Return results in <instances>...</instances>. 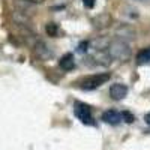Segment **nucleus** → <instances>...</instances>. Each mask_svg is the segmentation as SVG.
I'll list each match as a JSON object with an SVG mask.
<instances>
[{
  "instance_id": "f257e3e1",
  "label": "nucleus",
  "mask_w": 150,
  "mask_h": 150,
  "mask_svg": "<svg viewBox=\"0 0 150 150\" xmlns=\"http://www.w3.org/2000/svg\"><path fill=\"white\" fill-rule=\"evenodd\" d=\"M108 56L114 60H120V62H125L128 60L132 54L131 51V47L125 42V41H120V39H116V41H111L110 45H108Z\"/></svg>"
},
{
  "instance_id": "f03ea898",
  "label": "nucleus",
  "mask_w": 150,
  "mask_h": 150,
  "mask_svg": "<svg viewBox=\"0 0 150 150\" xmlns=\"http://www.w3.org/2000/svg\"><path fill=\"white\" fill-rule=\"evenodd\" d=\"M110 80V74L108 72H99L95 75H90V77L84 78L80 83V87L83 90H95L98 87H101L102 84H105Z\"/></svg>"
},
{
  "instance_id": "7ed1b4c3",
  "label": "nucleus",
  "mask_w": 150,
  "mask_h": 150,
  "mask_svg": "<svg viewBox=\"0 0 150 150\" xmlns=\"http://www.w3.org/2000/svg\"><path fill=\"white\" fill-rule=\"evenodd\" d=\"M74 114L78 117V120L84 125H95V120H93V116H92V111L90 108L87 107L86 104L83 102H75L74 104Z\"/></svg>"
},
{
  "instance_id": "20e7f679",
  "label": "nucleus",
  "mask_w": 150,
  "mask_h": 150,
  "mask_svg": "<svg viewBox=\"0 0 150 150\" xmlns=\"http://www.w3.org/2000/svg\"><path fill=\"white\" fill-rule=\"evenodd\" d=\"M128 95V87L122 84V83H116L111 86L110 89V96L114 99V101H120V99H123L125 96Z\"/></svg>"
},
{
  "instance_id": "39448f33",
  "label": "nucleus",
  "mask_w": 150,
  "mask_h": 150,
  "mask_svg": "<svg viewBox=\"0 0 150 150\" xmlns=\"http://www.w3.org/2000/svg\"><path fill=\"white\" fill-rule=\"evenodd\" d=\"M122 112L119 111H114V110H108L102 114V120L108 125H119L122 122Z\"/></svg>"
},
{
  "instance_id": "423d86ee",
  "label": "nucleus",
  "mask_w": 150,
  "mask_h": 150,
  "mask_svg": "<svg viewBox=\"0 0 150 150\" xmlns=\"http://www.w3.org/2000/svg\"><path fill=\"white\" fill-rule=\"evenodd\" d=\"M59 65H60V68L63 69V71H72V69H74V66H75V60H74V56H72L71 53L65 54L63 57L60 59Z\"/></svg>"
},
{
  "instance_id": "0eeeda50",
  "label": "nucleus",
  "mask_w": 150,
  "mask_h": 150,
  "mask_svg": "<svg viewBox=\"0 0 150 150\" xmlns=\"http://www.w3.org/2000/svg\"><path fill=\"white\" fill-rule=\"evenodd\" d=\"M36 54L39 56L42 60H47V59H50V57L53 56V51L47 47V44L38 42V44H36Z\"/></svg>"
},
{
  "instance_id": "6e6552de",
  "label": "nucleus",
  "mask_w": 150,
  "mask_h": 150,
  "mask_svg": "<svg viewBox=\"0 0 150 150\" xmlns=\"http://www.w3.org/2000/svg\"><path fill=\"white\" fill-rule=\"evenodd\" d=\"M93 24H95L96 29H104L108 24H111V17L107 15V14H102V15H99L98 18L93 20Z\"/></svg>"
},
{
  "instance_id": "1a4fd4ad",
  "label": "nucleus",
  "mask_w": 150,
  "mask_h": 150,
  "mask_svg": "<svg viewBox=\"0 0 150 150\" xmlns=\"http://www.w3.org/2000/svg\"><path fill=\"white\" fill-rule=\"evenodd\" d=\"M149 62H150V47L141 50V51L137 54V63L138 65H144V63H149Z\"/></svg>"
},
{
  "instance_id": "9d476101",
  "label": "nucleus",
  "mask_w": 150,
  "mask_h": 150,
  "mask_svg": "<svg viewBox=\"0 0 150 150\" xmlns=\"http://www.w3.org/2000/svg\"><path fill=\"white\" fill-rule=\"evenodd\" d=\"M45 30H47V35L51 36V38H57L59 33H60V29H59V26H57L56 23H48Z\"/></svg>"
},
{
  "instance_id": "9b49d317",
  "label": "nucleus",
  "mask_w": 150,
  "mask_h": 150,
  "mask_svg": "<svg viewBox=\"0 0 150 150\" xmlns=\"http://www.w3.org/2000/svg\"><path fill=\"white\" fill-rule=\"evenodd\" d=\"M110 42H111V41L105 39V38H102V39H95V41L92 42V47H93V48H96V50H99V51H102V50L108 48Z\"/></svg>"
},
{
  "instance_id": "f8f14e48",
  "label": "nucleus",
  "mask_w": 150,
  "mask_h": 150,
  "mask_svg": "<svg viewBox=\"0 0 150 150\" xmlns=\"http://www.w3.org/2000/svg\"><path fill=\"white\" fill-rule=\"evenodd\" d=\"M122 117H123V120L126 122V123H132V122L135 120V119H134V116L131 114L129 111H123V112H122Z\"/></svg>"
},
{
  "instance_id": "ddd939ff",
  "label": "nucleus",
  "mask_w": 150,
  "mask_h": 150,
  "mask_svg": "<svg viewBox=\"0 0 150 150\" xmlns=\"http://www.w3.org/2000/svg\"><path fill=\"white\" fill-rule=\"evenodd\" d=\"M87 47H89V42H86V41L81 42L80 47H78V51H80V53H86V51H87Z\"/></svg>"
},
{
  "instance_id": "4468645a",
  "label": "nucleus",
  "mask_w": 150,
  "mask_h": 150,
  "mask_svg": "<svg viewBox=\"0 0 150 150\" xmlns=\"http://www.w3.org/2000/svg\"><path fill=\"white\" fill-rule=\"evenodd\" d=\"M83 3H84V6H86V8L92 9V8L95 6V0H83Z\"/></svg>"
},
{
  "instance_id": "2eb2a0df",
  "label": "nucleus",
  "mask_w": 150,
  "mask_h": 150,
  "mask_svg": "<svg viewBox=\"0 0 150 150\" xmlns=\"http://www.w3.org/2000/svg\"><path fill=\"white\" fill-rule=\"evenodd\" d=\"M144 120H146L147 125H150V112H147V114L144 116Z\"/></svg>"
}]
</instances>
